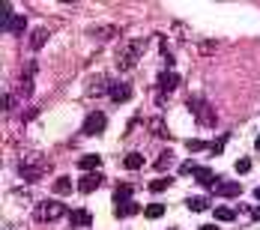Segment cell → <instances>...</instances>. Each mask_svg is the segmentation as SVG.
<instances>
[{"label":"cell","instance_id":"1","mask_svg":"<svg viewBox=\"0 0 260 230\" xmlns=\"http://www.w3.org/2000/svg\"><path fill=\"white\" fill-rule=\"evenodd\" d=\"M15 168H18V174H21L24 179H30V182H33V179H39L45 171H48V161H45L42 155H21Z\"/></svg>","mask_w":260,"mask_h":230},{"label":"cell","instance_id":"2","mask_svg":"<svg viewBox=\"0 0 260 230\" xmlns=\"http://www.w3.org/2000/svg\"><path fill=\"white\" fill-rule=\"evenodd\" d=\"M63 215H66V204H60V201H45L42 206H36V212H33V218L42 221V224L57 221V218H63Z\"/></svg>","mask_w":260,"mask_h":230},{"label":"cell","instance_id":"3","mask_svg":"<svg viewBox=\"0 0 260 230\" xmlns=\"http://www.w3.org/2000/svg\"><path fill=\"white\" fill-rule=\"evenodd\" d=\"M144 48H147V39H135V42H129V48H126V54L120 57V69H129L132 63L144 54Z\"/></svg>","mask_w":260,"mask_h":230},{"label":"cell","instance_id":"4","mask_svg":"<svg viewBox=\"0 0 260 230\" xmlns=\"http://www.w3.org/2000/svg\"><path fill=\"white\" fill-rule=\"evenodd\" d=\"M108 96H111V102L114 105H123L132 99V84H126V81H114L111 87H108Z\"/></svg>","mask_w":260,"mask_h":230},{"label":"cell","instance_id":"5","mask_svg":"<svg viewBox=\"0 0 260 230\" xmlns=\"http://www.w3.org/2000/svg\"><path fill=\"white\" fill-rule=\"evenodd\" d=\"M105 126H108V117H105L102 111H93L87 117V123H84V135H102Z\"/></svg>","mask_w":260,"mask_h":230},{"label":"cell","instance_id":"6","mask_svg":"<svg viewBox=\"0 0 260 230\" xmlns=\"http://www.w3.org/2000/svg\"><path fill=\"white\" fill-rule=\"evenodd\" d=\"M102 174H99V171H90V174H84V177L78 179V191L81 194H90V191H96V188H99V185H102Z\"/></svg>","mask_w":260,"mask_h":230},{"label":"cell","instance_id":"7","mask_svg":"<svg viewBox=\"0 0 260 230\" xmlns=\"http://www.w3.org/2000/svg\"><path fill=\"white\" fill-rule=\"evenodd\" d=\"M69 221H72V227L75 230H90L93 227V215H90V209H75V212H69Z\"/></svg>","mask_w":260,"mask_h":230},{"label":"cell","instance_id":"8","mask_svg":"<svg viewBox=\"0 0 260 230\" xmlns=\"http://www.w3.org/2000/svg\"><path fill=\"white\" fill-rule=\"evenodd\" d=\"M191 114H194V117H198L204 126H207V123H209V126L215 123V114H212V111H209L207 105L201 102V99H191Z\"/></svg>","mask_w":260,"mask_h":230},{"label":"cell","instance_id":"9","mask_svg":"<svg viewBox=\"0 0 260 230\" xmlns=\"http://www.w3.org/2000/svg\"><path fill=\"white\" fill-rule=\"evenodd\" d=\"M177 84H180V75H177L174 69H168V72H161V75H158V90H161V93L177 90Z\"/></svg>","mask_w":260,"mask_h":230},{"label":"cell","instance_id":"10","mask_svg":"<svg viewBox=\"0 0 260 230\" xmlns=\"http://www.w3.org/2000/svg\"><path fill=\"white\" fill-rule=\"evenodd\" d=\"M194 179H198V182H201L204 188H212V191L218 188V177H215V174H212L209 168H198V171H194Z\"/></svg>","mask_w":260,"mask_h":230},{"label":"cell","instance_id":"11","mask_svg":"<svg viewBox=\"0 0 260 230\" xmlns=\"http://www.w3.org/2000/svg\"><path fill=\"white\" fill-rule=\"evenodd\" d=\"M132 194H135V185H132V182H120V185L114 188V206L132 201Z\"/></svg>","mask_w":260,"mask_h":230},{"label":"cell","instance_id":"12","mask_svg":"<svg viewBox=\"0 0 260 230\" xmlns=\"http://www.w3.org/2000/svg\"><path fill=\"white\" fill-rule=\"evenodd\" d=\"M138 209H141L138 201H126V204L114 206V215H117V218H132V215H138Z\"/></svg>","mask_w":260,"mask_h":230},{"label":"cell","instance_id":"13","mask_svg":"<svg viewBox=\"0 0 260 230\" xmlns=\"http://www.w3.org/2000/svg\"><path fill=\"white\" fill-rule=\"evenodd\" d=\"M99 165H102V155H96V153H90V155H81L78 158V168L81 171H99Z\"/></svg>","mask_w":260,"mask_h":230},{"label":"cell","instance_id":"14","mask_svg":"<svg viewBox=\"0 0 260 230\" xmlns=\"http://www.w3.org/2000/svg\"><path fill=\"white\" fill-rule=\"evenodd\" d=\"M221 198H239L242 194V185L239 182H218V188H215Z\"/></svg>","mask_w":260,"mask_h":230},{"label":"cell","instance_id":"15","mask_svg":"<svg viewBox=\"0 0 260 230\" xmlns=\"http://www.w3.org/2000/svg\"><path fill=\"white\" fill-rule=\"evenodd\" d=\"M45 42H48V30H45V27H36V30L30 33V48H33V51H39Z\"/></svg>","mask_w":260,"mask_h":230},{"label":"cell","instance_id":"16","mask_svg":"<svg viewBox=\"0 0 260 230\" xmlns=\"http://www.w3.org/2000/svg\"><path fill=\"white\" fill-rule=\"evenodd\" d=\"M51 188H54V194H60V198L66 194V198H69L75 185H72V179H69V177H60V179H54V185H51Z\"/></svg>","mask_w":260,"mask_h":230},{"label":"cell","instance_id":"17","mask_svg":"<svg viewBox=\"0 0 260 230\" xmlns=\"http://www.w3.org/2000/svg\"><path fill=\"white\" fill-rule=\"evenodd\" d=\"M24 27H27V18L24 15H12V21H9V27H6V33H12V36H18V33H24Z\"/></svg>","mask_w":260,"mask_h":230},{"label":"cell","instance_id":"18","mask_svg":"<svg viewBox=\"0 0 260 230\" xmlns=\"http://www.w3.org/2000/svg\"><path fill=\"white\" fill-rule=\"evenodd\" d=\"M123 168H126V171H141V168H144V155L141 153H129L126 158H123Z\"/></svg>","mask_w":260,"mask_h":230},{"label":"cell","instance_id":"19","mask_svg":"<svg viewBox=\"0 0 260 230\" xmlns=\"http://www.w3.org/2000/svg\"><path fill=\"white\" fill-rule=\"evenodd\" d=\"M185 204H188L191 212H207V209H209V198H188Z\"/></svg>","mask_w":260,"mask_h":230},{"label":"cell","instance_id":"20","mask_svg":"<svg viewBox=\"0 0 260 230\" xmlns=\"http://www.w3.org/2000/svg\"><path fill=\"white\" fill-rule=\"evenodd\" d=\"M228 138H231V135H218V138L209 144V155H221V153H224V144H228Z\"/></svg>","mask_w":260,"mask_h":230},{"label":"cell","instance_id":"21","mask_svg":"<svg viewBox=\"0 0 260 230\" xmlns=\"http://www.w3.org/2000/svg\"><path fill=\"white\" fill-rule=\"evenodd\" d=\"M215 218H218V221H234L236 212L231 206H215Z\"/></svg>","mask_w":260,"mask_h":230},{"label":"cell","instance_id":"22","mask_svg":"<svg viewBox=\"0 0 260 230\" xmlns=\"http://www.w3.org/2000/svg\"><path fill=\"white\" fill-rule=\"evenodd\" d=\"M171 161H174V153H171V150H165V153L156 158V171H168V168H171Z\"/></svg>","mask_w":260,"mask_h":230},{"label":"cell","instance_id":"23","mask_svg":"<svg viewBox=\"0 0 260 230\" xmlns=\"http://www.w3.org/2000/svg\"><path fill=\"white\" fill-rule=\"evenodd\" d=\"M144 215H147V218H161V215H165V204H150L144 209Z\"/></svg>","mask_w":260,"mask_h":230},{"label":"cell","instance_id":"24","mask_svg":"<svg viewBox=\"0 0 260 230\" xmlns=\"http://www.w3.org/2000/svg\"><path fill=\"white\" fill-rule=\"evenodd\" d=\"M168 185H171V179H168V177H161V179H153V182H150V191H153V194H158V191H165Z\"/></svg>","mask_w":260,"mask_h":230},{"label":"cell","instance_id":"25","mask_svg":"<svg viewBox=\"0 0 260 230\" xmlns=\"http://www.w3.org/2000/svg\"><path fill=\"white\" fill-rule=\"evenodd\" d=\"M185 150L201 153V150H209V144H207V141H194V138H191V141H185Z\"/></svg>","mask_w":260,"mask_h":230},{"label":"cell","instance_id":"26","mask_svg":"<svg viewBox=\"0 0 260 230\" xmlns=\"http://www.w3.org/2000/svg\"><path fill=\"white\" fill-rule=\"evenodd\" d=\"M251 171V158H239L236 161V174H248Z\"/></svg>","mask_w":260,"mask_h":230},{"label":"cell","instance_id":"27","mask_svg":"<svg viewBox=\"0 0 260 230\" xmlns=\"http://www.w3.org/2000/svg\"><path fill=\"white\" fill-rule=\"evenodd\" d=\"M194 171H198V165H194V161H182V165H180L182 177H185V174H194Z\"/></svg>","mask_w":260,"mask_h":230},{"label":"cell","instance_id":"28","mask_svg":"<svg viewBox=\"0 0 260 230\" xmlns=\"http://www.w3.org/2000/svg\"><path fill=\"white\" fill-rule=\"evenodd\" d=\"M153 132H156V135H161V138H168V135H171V132H168V128H165V123H153Z\"/></svg>","mask_w":260,"mask_h":230},{"label":"cell","instance_id":"29","mask_svg":"<svg viewBox=\"0 0 260 230\" xmlns=\"http://www.w3.org/2000/svg\"><path fill=\"white\" fill-rule=\"evenodd\" d=\"M198 230H218L215 224H204V227H198Z\"/></svg>","mask_w":260,"mask_h":230},{"label":"cell","instance_id":"30","mask_svg":"<svg viewBox=\"0 0 260 230\" xmlns=\"http://www.w3.org/2000/svg\"><path fill=\"white\" fill-rule=\"evenodd\" d=\"M254 201H260V185L254 188Z\"/></svg>","mask_w":260,"mask_h":230},{"label":"cell","instance_id":"31","mask_svg":"<svg viewBox=\"0 0 260 230\" xmlns=\"http://www.w3.org/2000/svg\"><path fill=\"white\" fill-rule=\"evenodd\" d=\"M254 147H257V150H260V135H257V141H254Z\"/></svg>","mask_w":260,"mask_h":230}]
</instances>
